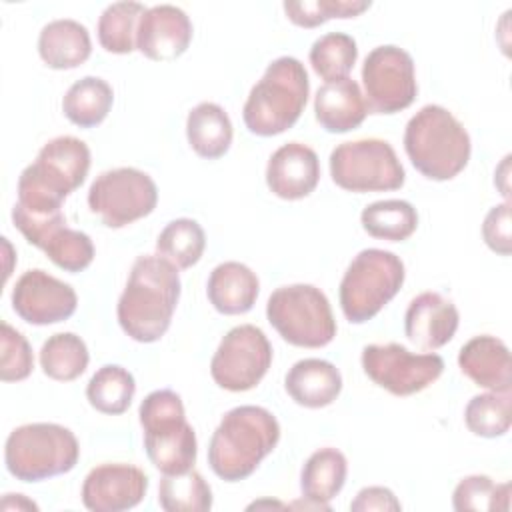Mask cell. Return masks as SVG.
<instances>
[{
	"instance_id": "cell-16",
	"label": "cell",
	"mask_w": 512,
	"mask_h": 512,
	"mask_svg": "<svg viewBox=\"0 0 512 512\" xmlns=\"http://www.w3.org/2000/svg\"><path fill=\"white\" fill-rule=\"evenodd\" d=\"M10 300L14 312L34 326L64 322L78 306L74 288L40 268L26 270L16 280Z\"/></svg>"
},
{
	"instance_id": "cell-5",
	"label": "cell",
	"mask_w": 512,
	"mask_h": 512,
	"mask_svg": "<svg viewBox=\"0 0 512 512\" xmlns=\"http://www.w3.org/2000/svg\"><path fill=\"white\" fill-rule=\"evenodd\" d=\"M310 92L304 64L294 56H280L268 64L262 78L252 86L242 118L256 136H276L292 128Z\"/></svg>"
},
{
	"instance_id": "cell-24",
	"label": "cell",
	"mask_w": 512,
	"mask_h": 512,
	"mask_svg": "<svg viewBox=\"0 0 512 512\" xmlns=\"http://www.w3.org/2000/svg\"><path fill=\"white\" fill-rule=\"evenodd\" d=\"M258 292V276L242 262H222L208 276V300L214 310L226 316L246 314L248 310H252Z\"/></svg>"
},
{
	"instance_id": "cell-6",
	"label": "cell",
	"mask_w": 512,
	"mask_h": 512,
	"mask_svg": "<svg viewBox=\"0 0 512 512\" xmlns=\"http://www.w3.org/2000/svg\"><path fill=\"white\" fill-rule=\"evenodd\" d=\"M144 448L162 474H184L194 468L198 442L188 424L180 394L162 388L150 392L138 408Z\"/></svg>"
},
{
	"instance_id": "cell-40",
	"label": "cell",
	"mask_w": 512,
	"mask_h": 512,
	"mask_svg": "<svg viewBox=\"0 0 512 512\" xmlns=\"http://www.w3.org/2000/svg\"><path fill=\"white\" fill-rule=\"evenodd\" d=\"M482 238L490 250L500 256H508L512 252V236H510V202H502L488 210L482 222Z\"/></svg>"
},
{
	"instance_id": "cell-26",
	"label": "cell",
	"mask_w": 512,
	"mask_h": 512,
	"mask_svg": "<svg viewBox=\"0 0 512 512\" xmlns=\"http://www.w3.org/2000/svg\"><path fill=\"white\" fill-rule=\"evenodd\" d=\"M348 474L346 456L336 448H320L308 456L300 474V490L302 496L320 506L322 510H330L328 502L336 498V494L344 488Z\"/></svg>"
},
{
	"instance_id": "cell-8",
	"label": "cell",
	"mask_w": 512,
	"mask_h": 512,
	"mask_svg": "<svg viewBox=\"0 0 512 512\" xmlns=\"http://www.w3.org/2000/svg\"><path fill=\"white\" fill-rule=\"evenodd\" d=\"M404 262L390 250L366 248L354 256L340 282V308L348 322L372 320L402 288Z\"/></svg>"
},
{
	"instance_id": "cell-37",
	"label": "cell",
	"mask_w": 512,
	"mask_h": 512,
	"mask_svg": "<svg viewBox=\"0 0 512 512\" xmlns=\"http://www.w3.org/2000/svg\"><path fill=\"white\" fill-rule=\"evenodd\" d=\"M452 506L458 512L488 510L508 512L510 508V484H494L490 476L472 474L458 482L452 494Z\"/></svg>"
},
{
	"instance_id": "cell-23",
	"label": "cell",
	"mask_w": 512,
	"mask_h": 512,
	"mask_svg": "<svg viewBox=\"0 0 512 512\" xmlns=\"http://www.w3.org/2000/svg\"><path fill=\"white\" fill-rule=\"evenodd\" d=\"M284 386L298 406L324 408L338 398L342 390V374L328 360L304 358L288 370Z\"/></svg>"
},
{
	"instance_id": "cell-3",
	"label": "cell",
	"mask_w": 512,
	"mask_h": 512,
	"mask_svg": "<svg viewBox=\"0 0 512 512\" xmlns=\"http://www.w3.org/2000/svg\"><path fill=\"white\" fill-rule=\"evenodd\" d=\"M278 440L280 424L270 410L252 404L236 406L222 416L210 438L208 464L226 482L244 480L276 448Z\"/></svg>"
},
{
	"instance_id": "cell-32",
	"label": "cell",
	"mask_w": 512,
	"mask_h": 512,
	"mask_svg": "<svg viewBox=\"0 0 512 512\" xmlns=\"http://www.w3.org/2000/svg\"><path fill=\"white\" fill-rule=\"evenodd\" d=\"M146 6L140 2L108 4L98 18V42L106 52L130 54L136 50V32Z\"/></svg>"
},
{
	"instance_id": "cell-17",
	"label": "cell",
	"mask_w": 512,
	"mask_h": 512,
	"mask_svg": "<svg viewBox=\"0 0 512 512\" xmlns=\"http://www.w3.org/2000/svg\"><path fill=\"white\" fill-rule=\"evenodd\" d=\"M148 490V476L132 464H100L82 484V502L92 512H122L138 506Z\"/></svg>"
},
{
	"instance_id": "cell-35",
	"label": "cell",
	"mask_w": 512,
	"mask_h": 512,
	"mask_svg": "<svg viewBox=\"0 0 512 512\" xmlns=\"http://www.w3.org/2000/svg\"><path fill=\"white\" fill-rule=\"evenodd\" d=\"M310 64L326 82L346 78L358 58L356 40L344 32H328L314 40L310 48Z\"/></svg>"
},
{
	"instance_id": "cell-2",
	"label": "cell",
	"mask_w": 512,
	"mask_h": 512,
	"mask_svg": "<svg viewBox=\"0 0 512 512\" xmlns=\"http://www.w3.org/2000/svg\"><path fill=\"white\" fill-rule=\"evenodd\" d=\"M90 170V148L76 136L46 142L18 178V206L34 216L62 212V202L82 186Z\"/></svg>"
},
{
	"instance_id": "cell-12",
	"label": "cell",
	"mask_w": 512,
	"mask_h": 512,
	"mask_svg": "<svg viewBox=\"0 0 512 512\" xmlns=\"http://www.w3.org/2000/svg\"><path fill=\"white\" fill-rule=\"evenodd\" d=\"M362 84L370 112L396 114L408 108L418 94L412 56L394 44L372 48L362 64Z\"/></svg>"
},
{
	"instance_id": "cell-18",
	"label": "cell",
	"mask_w": 512,
	"mask_h": 512,
	"mask_svg": "<svg viewBox=\"0 0 512 512\" xmlns=\"http://www.w3.org/2000/svg\"><path fill=\"white\" fill-rule=\"evenodd\" d=\"M188 14L172 4L146 8L136 32V48L154 62H168L182 56L192 42Z\"/></svg>"
},
{
	"instance_id": "cell-15",
	"label": "cell",
	"mask_w": 512,
	"mask_h": 512,
	"mask_svg": "<svg viewBox=\"0 0 512 512\" xmlns=\"http://www.w3.org/2000/svg\"><path fill=\"white\" fill-rule=\"evenodd\" d=\"M12 222L22 236L40 248L58 268L66 272H80L94 260V244L88 234L66 226L62 212L50 216H34L16 204L12 208Z\"/></svg>"
},
{
	"instance_id": "cell-30",
	"label": "cell",
	"mask_w": 512,
	"mask_h": 512,
	"mask_svg": "<svg viewBox=\"0 0 512 512\" xmlns=\"http://www.w3.org/2000/svg\"><path fill=\"white\" fill-rule=\"evenodd\" d=\"M90 354L86 342L74 332L52 334L40 348L42 372L58 382H70L84 374Z\"/></svg>"
},
{
	"instance_id": "cell-13",
	"label": "cell",
	"mask_w": 512,
	"mask_h": 512,
	"mask_svg": "<svg viewBox=\"0 0 512 512\" xmlns=\"http://www.w3.org/2000/svg\"><path fill=\"white\" fill-rule=\"evenodd\" d=\"M272 364V344L254 324L234 326L220 340L212 360V380L230 392L252 390Z\"/></svg>"
},
{
	"instance_id": "cell-38",
	"label": "cell",
	"mask_w": 512,
	"mask_h": 512,
	"mask_svg": "<svg viewBox=\"0 0 512 512\" xmlns=\"http://www.w3.org/2000/svg\"><path fill=\"white\" fill-rule=\"evenodd\" d=\"M370 6V0H286L282 4L288 20L302 28H316L332 18H356Z\"/></svg>"
},
{
	"instance_id": "cell-4",
	"label": "cell",
	"mask_w": 512,
	"mask_h": 512,
	"mask_svg": "<svg viewBox=\"0 0 512 512\" xmlns=\"http://www.w3.org/2000/svg\"><path fill=\"white\" fill-rule=\"evenodd\" d=\"M404 150L422 176L444 182L466 168L472 142L450 110L426 104L406 124Z\"/></svg>"
},
{
	"instance_id": "cell-34",
	"label": "cell",
	"mask_w": 512,
	"mask_h": 512,
	"mask_svg": "<svg viewBox=\"0 0 512 512\" xmlns=\"http://www.w3.org/2000/svg\"><path fill=\"white\" fill-rule=\"evenodd\" d=\"M158 504L166 512H206L212 508V490L194 468L184 474H164Z\"/></svg>"
},
{
	"instance_id": "cell-33",
	"label": "cell",
	"mask_w": 512,
	"mask_h": 512,
	"mask_svg": "<svg viewBox=\"0 0 512 512\" xmlns=\"http://www.w3.org/2000/svg\"><path fill=\"white\" fill-rule=\"evenodd\" d=\"M206 234L204 228L192 218H176L158 234V256L172 262L178 270L192 268L204 254Z\"/></svg>"
},
{
	"instance_id": "cell-42",
	"label": "cell",
	"mask_w": 512,
	"mask_h": 512,
	"mask_svg": "<svg viewBox=\"0 0 512 512\" xmlns=\"http://www.w3.org/2000/svg\"><path fill=\"white\" fill-rule=\"evenodd\" d=\"M0 508L2 510H14V508L16 510H38V506L32 500L24 498L22 494H6Z\"/></svg>"
},
{
	"instance_id": "cell-19",
	"label": "cell",
	"mask_w": 512,
	"mask_h": 512,
	"mask_svg": "<svg viewBox=\"0 0 512 512\" xmlns=\"http://www.w3.org/2000/svg\"><path fill=\"white\" fill-rule=\"evenodd\" d=\"M460 314L452 300L438 292H422L408 304L404 314L406 338L424 352L446 346L458 330Z\"/></svg>"
},
{
	"instance_id": "cell-29",
	"label": "cell",
	"mask_w": 512,
	"mask_h": 512,
	"mask_svg": "<svg viewBox=\"0 0 512 512\" xmlns=\"http://www.w3.org/2000/svg\"><path fill=\"white\" fill-rule=\"evenodd\" d=\"M360 222L372 238L402 242L416 232L418 212L406 200H378L362 210Z\"/></svg>"
},
{
	"instance_id": "cell-22",
	"label": "cell",
	"mask_w": 512,
	"mask_h": 512,
	"mask_svg": "<svg viewBox=\"0 0 512 512\" xmlns=\"http://www.w3.org/2000/svg\"><path fill=\"white\" fill-rule=\"evenodd\" d=\"M314 114L318 124L332 134H344L358 128L368 106L356 80L350 76L324 82L314 96Z\"/></svg>"
},
{
	"instance_id": "cell-7",
	"label": "cell",
	"mask_w": 512,
	"mask_h": 512,
	"mask_svg": "<svg viewBox=\"0 0 512 512\" xmlns=\"http://www.w3.org/2000/svg\"><path fill=\"white\" fill-rule=\"evenodd\" d=\"M80 456L74 432L54 422L14 428L6 438L4 462L20 482H40L70 472Z\"/></svg>"
},
{
	"instance_id": "cell-31",
	"label": "cell",
	"mask_w": 512,
	"mask_h": 512,
	"mask_svg": "<svg viewBox=\"0 0 512 512\" xmlns=\"http://www.w3.org/2000/svg\"><path fill=\"white\" fill-rule=\"evenodd\" d=\"M134 394L136 382L132 372L118 364H104L98 368L86 386V398L90 406L110 416L126 412Z\"/></svg>"
},
{
	"instance_id": "cell-41",
	"label": "cell",
	"mask_w": 512,
	"mask_h": 512,
	"mask_svg": "<svg viewBox=\"0 0 512 512\" xmlns=\"http://www.w3.org/2000/svg\"><path fill=\"white\" fill-rule=\"evenodd\" d=\"M402 504L390 488L366 486L350 502L352 512H398Z\"/></svg>"
},
{
	"instance_id": "cell-39",
	"label": "cell",
	"mask_w": 512,
	"mask_h": 512,
	"mask_svg": "<svg viewBox=\"0 0 512 512\" xmlns=\"http://www.w3.org/2000/svg\"><path fill=\"white\" fill-rule=\"evenodd\" d=\"M0 378L2 382L26 380L34 368V356L28 340L8 322L0 324Z\"/></svg>"
},
{
	"instance_id": "cell-20",
	"label": "cell",
	"mask_w": 512,
	"mask_h": 512,
	"mask_svg": "<svg viewBox=\"0 0 512 512\" xmlns=\"http://www.w3.org/2000/svg\"><path fill=\"white\" fill-rule=\"evenodd\" d=\"M320 180V160L302 142L280 146L266 164V184L282 200H300L314 192Z\"/></svg>"
},
{
	"instance_id": "cell-21",
	"label": "cell",
	"mask_w": 512,
	"mask_h": 512,
	"mask_svg": "<svg viewBox=\"0 0 512 512\" xmlns=\"http://www.w3.org/2000/svg\"><path fill=\"white\" fill-rule=\"evenodd\" d=\"M458 366L466 378L490 392H510L512 362L508 346L490 334L468 340L458 352Z\"/></svg>"
},
{
	"instance_id": "cell-1",
	"label": "cell",
	"mask_w": 512,
	"mask_h": 512,
	"mask_svg": "<svg viewBox=\"0 0 512 512\" xmlns=\"http://www.w3.org/2000/svg\"><path fill=\"white\" fill-rule=\"evenodd\" d=\"M178 298V268L162 256H138L118 298V324L136 342H156L170 328Z\"/></svg>"
},
{
	"instance_id": "cell-28",
	"label": "cell",
	"mask_w": 512,
	"mask_h": 512,
	"mask_svg": "<svg viewBox=\"0 0 512 512\" xmlns=\"http://www.w3.org/2000/svg\"><path fill=\"white\" fill-rule=\"evenodd\" d=\"M112 102L114 90L104 78L84 76L66 90L62 98V112L72 124L80 128H94L108 116Z\"/></svg>"
},
{
	"instance_id": "cell-10",
	"label": "cell",
	"mask_w": 512,
	"mask_h": 512,
	"mask_svg": "<svg viewBox=\"0 0 512 512\" xmlns=\"http://www.w3.org/2000/svg\"><path fill=\"white\" fill-rule=\"evenodd\" d=\"M330 176L348 192H384L404 186L406 172L390 142L360 138L338 144L330 152Z\"/></svg>"
},
{
	"instance_id": "cell-36",
	"label": "cell",
	"mask_w": 512,
	"mask_h": 512,
	"mask_svg": "<svg viewBox=\"0 0 512 512\" xmlns=\"http://www.w3.org/2000/svg\"><path fill=\"white\" fill-rule=\"evenodd\" d=\"M468 430L482 438H498L510 430V392H484L470 398L464 410Z\"/></svg>"
},
{
	"instance_id": "cell-9",
	"label": "cell",
	"mask_w": 512,
	"mask_h": 512,
	"mask_svg": "<svg viewBox=\"0 0 512 512\" xmlns=\"http://www.w3.org/2000/svg\"><path fill=\"white\" fill-rule=\"evenodd\" d=\"M266 318L292 346L322 348L336 336V320L326 294L312 284L276 288L266 302Z\"/></svg>"
},
{
	"instance_id": "cell-11",
	"label": "cell",
	"mask_w": 512,
	"mask_h": 512,
	"mask_svg": "<svg viewBox=\"0 0 512 512\" xmlns=\"http://www.w3.org/2000/svg\"><path fill=\"white\" fill-rule=\"evenodd\" d=\"M156 202V182L146 172L130 166L102 172L88 190L90 212L108 228H122L148 216Z\"/></svg>"
},
{
	"instance_id": "cell-27",
	"label": "cell",
	"mask_w": 512,
	"mask_h": 512,
	"mask_svg": "<svg viewBox=\"0 0 512 512\" xmlns=\"http://www.w3.org/2000/svg\"><path fill=\"white\" fill-rule=\"evenodd\" d=\"M232 122L226 110L214 102L196 104L186 118V138L190 148L206 158H222L232 144Z\"/></svg>"
},
{
	"instance_id": "cell-14",
	"label": "cell",
	"mask_w": 512,
	"mask_h": 512,
	"mask_svg": "<svg viewBox=\"0 0 512 512\" xmlns=\"http://www.w3.org/2000/svg\"><path fill=\"white\" fill-rule=\"evenodd\" d=\"M360 360L366 376L394 396L422 392L444 372L442 356L434 352L414 354L396 342L368 344L362 348Z\"/></svg>"
},
{
	"instance_id": "cell-25",
	"label": "cell",
	"mask_w": 512,
	"mask_h": 512,
	"mask_svg": "<svg viewBox=\"0 0 512 512\" xmlns=\"http://www.w3.org/2000/svg\"><path fill=\"white\" fill-rule=\"evenodd\" d=\"M92 40L84 24L72 18L48 22L38 34V54L48 68L72 70L90 58Z\"/></svg>"
}]
</instances>
